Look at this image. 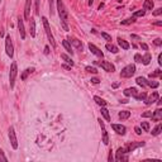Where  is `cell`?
<instances>
[{"instance_id": "1", "label": "cell", "mask_w": 162, "mask_h": 162, "mask_svg": "<svg viewBox=\"0 0 162 162\" xmlns=\"http://www.w3.org/2000/svg\"><path fill=\"white\" fill-rule=\"evenodd\" d=\"M57 10H58V15H60V19L62 22V27L65 31H69V27H67V22H69V13H67L66 8H65V4L62 0H57Z\"/></svg>"}, {"instance_id": "2", "label": "cell", "mask_w": 162, "mask_h": 162, "mask_svg": "<svg viewBox=\"0 0 162 162\" xmlns=\"http://www.w3.org/2000/svg\"><path fill=\"white\" fill-rule=\"evenodd\" d=\"M42 22H43V25H45V32L47 34V38H48L52 48H56V42H55L53 34H52V32H51V27H49V23H48V20H47L46 17H42Z\"/></svg>"}, {"instance_id": "3", "label": "cell", "mask_w": 162, "mask_h": 162, "mask_svg": "<svg viewBox=\"0 0 162 162\" xmlns=\"http://www.w3.org/2000/svg\"><path fill=\"white\" fill-rule=\"evenodd\" d=\"M18 75V66L17 62H13L10 65V72H9V84H10V89H14V84H15V79Z\"/></svg>"}, {"instance_id": "4", "label": "cell", "mask_w": 162, "mask_h": 162, "mask_svg": "<svg viewBox=\"0 0 162 162\" xmlns=\"http://www.w3.org/2000/svg\"><path fill=\"white\" fill-rule=\"evenodd\" d=\"M134 73H135V66L134 65H128V66H125L124 69L120 71V77L129 79V77H132Z\"/></svg>"}, {"instance_id": "5", "label": "cell", "mask_w": 162, "mask_h": 162, "mask_svg": "<svg viewBox=\"0 0 162 162\" xmlns=\"http://www.w3.org/2000/svg\"><path fill=\"white\" fill-rule=\"evenodd\" d=\"M5 52H7V55L10 58L14 56V47H13V42H11L10 36L5 37Z\"/></svg>"}, {"instance_id": "6", "label": "cell", "mask_w": 162, "mask_h": 162, "mask_svg": "<svg viewBox=\"0 0 162 162\" xmlns=\"http://www.w3.org/2000/svg\"><path fill=\"white\" fill-rule=\"evenodd\" d=\"M115 160L118 162L120 161H128V152L125 151L124 147H119L117 151V155H115Z\"/></svg>"}, {"instance_id": "7", "label": "cell", "mask_w": 162, "mask_h": 162, "mask_svg": "<svg viewBox=\"0 0 162 162\" xmlns=\"http://www.w3.org/2000/svg\"><path fill=\"white\" fill-rule=\"evenodd\" d=\"M9 139L11 143V147L14 149L18 148V141H17V135H15V131H14V127H10L9 128Z\"/></svg>"}, {"instance_id": "8", "label": "cell", "mask_w": 162, "mask_h": 162, "mask_svg": "<svg viewBox=\"0 0 162 162\" xmlns=\"http://www.w3.org/2000/svg\"><path fill=\"white\" fill-rule=\"evenodd\" d=\"M144 144H146L144 142H131V143L125 144L124 148H125V151L129 153V152H133L135 148H138V147H143Z\"/></svg>"}, {"instance_id": "9", "label": "cell", "mask_w": 162, "mask_h": 162, "mask_svg": "<svg viewBox=\"0 0 162 162\" xmlns=\"http://www.w3.org/2000/svg\"><path fill=\"white\" fill-rule=\"evenodd\" d=\"M158 99H160V95H158V93H157V91H153V93L148 96V98L144 99V103H146V105H151V104H153V103L157 101Z\"/></svg>"}, {"instance_id": "10", "label": "cell", "mask_w": 162, "mask_h": 162, "mask_svg": "<svg viewBox=\"0 0 162 162\" xmlns=\"http://www.w3.org/2000/svg\"><path fill=\"white\" fill-rule=\"evenodd\" d=\"M100 127H101V132H103V142H104V144H108L109 143V135H108V132L107 129H105V125H104V122H103L101 119L98 120Z\"/></svg>"}, {"instance_id": "11", "label": "cell", "mask_w": 162, "mask_h": 162, "mask_svg": "<svg viewBox=\"0 0 162 162\" xmlns=\"http://www.w3.org/2000/svg\"><path fill=\"white\" fill-rule=\"evenodd\" d=\"M99 65L101 66V69H104L105 71H108V72H114V71H115V67H114V65L110 63V62H107V61H101V62H100Z\"/></svg>"}, {"instance_id": "12", "label": "cell", "mask_w": 162, "mask_h": 162, "mask_svg": "<svg viewBox=\"0 0 162 162\" xmlns=\"http://www.w3.org/2000/svg\"><path fill=\"white\" fill-rule=\"evenodd\" d=\"M89 49L91 51V53H94L95 56H98V57H101V58L104 57V53H103L95 45H93V43H89Z\"/></svg>"}, {"instance_id": "13", "label": "cell", "mask_w": 162, "mask_h": 162, "mask_svg": "<svg viewBox=\"0 0 162 162\" xmlns=\"http://www.w3.org/2000/svg\"><path fill=\"white\" fill-rule=\"evenodd\" d=\"M111 128L114 129V132H117V133L120 134V135H124L125 131H127V128L122 124H111Z\"/></svg>"}, {"instance_id": "14", "label": "cell", "mask_w": 162, "mask_h": 162, "mask_svg": "<svg viewBox=\"0 0 162 162\" xmlns=\"http://www.w3.org/2000/svg\"><path fill=\"white\" fill-rule=\"evenodd\" d=\"M31 5H32V0H25V7H24V18L29 20L31 18Z\"/></svg>"}, {"instance_id": "15", "label": "cell", "mask_w": 162, "mask_h": 162, "mask_svg": "<svg viewBox=\"0 0 162 162\" xmlns=\"http://www.w3.org/2000/svg\"><path fill=\"white\" fill-rule=\"evenodd\" d=\"M152 120L153 122H160V120L162 119V110L160 108L158 109H156L155 111H152Z\"/></svg>"}, {"instance_id": "16", "label": "cell", "mask_w": 162, "mask_h": 162, "mask_svg": "<svg viewBox=\"0 0 162 162\" xmlns=\"http://www.w3.org/2000/svg\"><path fill=\"white\" fill-rule=\"evenodd\" d=\"M67 41L70 42V45H72L73 47H76L77 49L82 51V43H81V41H79V39H77V38H69Z\"/></svg>"}, {"instance_id": "17", "label": "cell", "mask_w": 162, "mask_h": 162, "mask_svg": "<svg viewBox=\"0 0 162 162\" xmlns=\"http://www.w3.org/2000/svg\"><path fill=\"white\" fill-rule=\"evenodd\" d=\"M18 28H19L20 38H22V39H24V38H25V31H24V23H23V19L22 18L18 19Z\"/></svg>"}, {"instance_id": "18", "label": "cell", "mask_w": 162, "mask_h": 162, "mask_svg": "<svg viewBox=\"0 0 162 162\" xmlns=\"http://www.w3.org/2000/svg\"><path fill=\"white\" fill-rule=\"evenodd\" d=\"M29 32L32 37H36V20L33 18H29Z\"/></svg>"}, {"instance_id": "19", "label": "cell", "mask_w": 162, "mask_h": 162, "mask_svg": "<svg viewBox=\"0 0 162 162\" xmlns=\"http://www.w3.org/2000/svg\"><path fill=\"white\" fill-rule=\"evenodd\" d=\"M137 94H138V91H137L135 87H128V89L124 90V95L125 96H133V98H134Z\"/></svg>"}, {"instance_id": "20", "label": "cell", "mask_w": 162, "mask_h": 162, "mask_svg": "<svg viewBox=\"0 0 162 162\" xmlns=\"http://www.w3.org/2000/svg\"><path fill=\"white\" fill-rule=\"evenodd\" d=\"M153 9V0H144L143 10H152Z\"/></svg>"}, {"instance_id": "21", "label": "cell", "mask_w": 162, "mask_h": 162, "mask_svg": "<svg viewBox=\"0 0 162 162\" xmlns=\"http://www.w3.org/2000/svg\"><path fill=\"white\" fill-rule=\"evenodd\" d=\"M101 115L105 118V120H107V122H110V114H109V110L105 107H101Z\"/></svg>"}, {"instance_id": "22", "label": "cell", "mask_w": 162, "mask_h": 162, "mask_svg": "<svg viewBox=\"0 0 162 162\" xmlns=\"http://www.w3.org/2000/svg\"><path fill=\"white\" fill-rule=\"evenodd\" d=\"M118 45H119L120 47H122L123 49H129V43L127 42V41H124V39H122V38H118Z\"/></svg>"}, {"instance_id": "23", "label": "cell", "mask_w": 162, "mask_h": 162, "mask_svg": "<svg viewBox=\"0 0 162 162\" xmlns=\"http://www.w3.org/2000/svg\"><path fill=\"white\" fill-rule=\"evenodd\" d=\"M119 118L122 120H124V119H128L129 117H131V111H128V110H122V111H119Z\"/></svg>"}, {"instance_id": "24", "label": "cell", "mask_w": 162, "mask_h": 162, "mask_svg": "<svg viewBox=\"0 0 162 162\" xmlns=\"http://www.w3.org/2000/svg\"><path fill=\"white\" fill-rule=\"evenodd\" d=\"M94 101H95L98 105H100V107H107V104H108L104 99L99 98V96H94Z\"/></svg>"}, {"instance_id": "25", "label": "cell", "mask_w": 162, "mask_h": 162, "mask_svg": "<svg viewBox=\"0 0 162 162\" xmlns=\"http://www.w3.org/2000/svg\"><path fill=\"white\" fill-rule=\"evenodd\" d=\"M151 60H152V56L149 55L148 52H147V53L142 57V63H143V65H146V66H147V65H149V62H151Z\"/></svg>"}, {"instance_id": "26", "label": "cell", "mask_w": 162, "mask_h": 162, "mask_svg": "<svg viewBox=\"0 0 162 162\" xmlns=\"http://www.w3.org/2000/svg\"><path fill=\"white\" fill-rule=\"evenodd\" d=\"M135 82H137L139 86H142V87H146L147 86V80L144 77H142V76H139V77L135 79Z\"/></svg>"}, {"instance_id": "27", "label": "cell", "mask_w": 162, "mask_h": 162, "mask_svg": "<svg viewBox=\"0 0 162 162\" xmlns=\"http://www.w3.org/2000/svg\"><path fill=\"white\" fill-rule=\"evenodd\" d=\"M61 58H62V60H63L66 63H69L71 67L73 66V61L71 60V57H69V56H67L66 53H61Z\"/></svg>"}, {"instance_id": "28", "label": "cell", "mask_w": 162, "mask_h": 162, "mask_svg": "<svg viewBox=\"0 0 162 162\" xmlns=\"http://www.w3.org/2000/svg\"><path fill=\"white\" fill-rule=\"evenodd\" d=\"M105 48H107L108 51H110L111 53H118V47L111 45V43H107V45H105Z\"/></svg>"}, {"instance_id": "29", "label": "cell", "mask_w": 162, "mask_h": 162, "mask_svg": "<svg viewBox=\"0 0 162 162\" xmlns=\"http://www.w3.org/2000/svg\"><path fill=\"white\" fill-rule=\"evenodd\" d=\"M32 72H34V69H33V67L25 69V70H24V72L22 73V80H25V79H27V76H28V75H31Z\"/></svg>"}, {"instance_id": "30", "label": "cell", "mask_w": 162, "mask_h": 162, "mask_svg": "<svg viewBox=\"0 0 162 162\" xmlns=\"http://www.w3.org/2000/svg\"><path fill=\"white\" fill-rule=\"evenodd\" d=\"M62 46L65 47V49H66L69 53H73V51H72V48H71V45H70V42L69 41H62Z\"/></svg>"}, {"instance_id": "31", "label": "cell", "mask_w": 162, "mask_h": 162, "mask_svg": "<svg viewBox=\"0 0 162 162\" xmlns=\"http://www.w3.org/2000/svg\"><path fill=\"white\" fill-rule=\"evenodd\" d=\"M161 131H162V125H161V124H158L157 127H155V128L152 129L151 133H152V135H158V134L161 133Z\"/></svg>"}, {"instance_id": "32", "label": "cell", "mask_w": 162, "mask_h": 162, "mask_svg": "<svg viewBox=\"0 0 162 162\" xmlns=\"http://www.w3.org/2000/svg\"><path fill=\"white\" fill-rule=\"evenodd\" d=\"M147 86L153 87V89H157V87L160 86V82H158V81H153V80H151V81H147Z\"/></svg>"}, {"instance_id": "33", "label": "cell", "mask_w": 162, "mask_h": 162, "mask_svg": "<svg viewBox=\"0 0 162 162\" xmlns=\"http://www.w3.org/2000/svg\"><path fill=\"white\" fill-rule=\"evenodd\" d=\"M161 75H162V71H161V70H156L155 72L149 73V79H155V77H161Z\"/></svg>"}, {"instance_id": "34", "label": "cell", "mask_w": 162, "mask_h": 162, "mask_svg": "<svg viewBox=\"0 0 162 162\" xmlns=\"http://www.w3.org/2000/svg\"><path fill=\"white\" fill-rule=\"evenodd\" d=\"M134 22H135V18H134V17H132V18H129V19L122 20V22H120V24L127 25V24H132V23H134Z\"/></svg>"}, {"instance_id": "35", "label": "cell", "mask_w": 162, "mask_h": 162, "mask_svg": "<svg viewBox=\"0 0 162 162\" xmlns=\"http://www.w3.org/2000/svg\"><path fill=\"white\" fill-rule=\"evenodd\" d=\"M134 98L137 99V100H144V99L147 98V94H146V93H144V91H143V93H139V94H137V95H135Z\"/></svg>"}, {"instance_id": "36", "label": "cell", "mask_w": 162, "mask_h": 162, "mask_svg": "<svg viewBox=\"0 0 162 162\" xmlns=\"http://www.w3.org/2000/svg\"><path fill=\"white\" fill-rule=\"evenodd\" d=\"M141 127H142V129L144 132H148L149 131V123L148 122H142L141 123Z\"/></svg>"}, {"instance_id": "37", "label": "cell", "mask_w": 162, "mask_h": 162, "mask_svg": "<svg viewBox=\"0 0 162 162\" xmlns=\"http://www.w3.org/2000/svg\"><path fill=\"white\" fill-rule=\"evenodd\" d=\"M144 14H146V10H138V11H134L133 17L134 18H137V17H143Z\"/></svg>"}, {"instance_id": "38", "label": "cell", "mask_w": 162, "mask_h": 162, "mask_svg": "<svg viewBox=\"0 0 162 162\" xmlns=\"http://www.w3.org/2000/svg\"><path fill=\"white\" fill-rule=\"evenodd\" d=\"M85 70H86L87 72H91V73H96V72H98V70H96L95 67H91V66H86V67H85Z\"/></svg>"}, {"instance_id": "39", "label": "cell", "mask_w": 162, "mask_h": 162, "mask_svg": "<svg viewBox=\"0 0 162 162\" xmlns=\"http://www.w3.org/2000/svg\"><path fill=\"white\" fill-rule=\"evenodd\" d=\"M7 161H8V158L5 157L4 151H3V149H0V162H7Z\"/></svg>"}, {"instance_id": "40", "label": "cell", "mask_w": 162, "mask_h": 162, "mask_svg": "<svg viewBox=\"0 0 162 162\" xmlns=\"http://www.w3.org/2000/svg\"><path fill=\"white\" fill-rule=\"evenodd\" d=\"M101 37H103V38H104V39H105V41H109V42H111V37H110V36H109V34H108V33H105V32H103V33H101Z\"/></svg>"}, {"instance_id": "41", "label": "cell", "mask_w": 162, "mask_h": 162, "mask_svg": "<svg viewBox=\"0 0 162 162\" xmlns=\"http://www.w3.org/2000/svg\"><path fill=\"white\" fill-rule=\"evenodd\" d=\"M134 61H135V62H142V56L138 55V53H135L134 55Z\"/></svg>"}, {"instance_id": "42", "label": "cell", "mask_w": 162, "mask_h": 162, "mask_svg": "<svg viewBox=\"0 0 162 162\" xmlns=\"http://www.w3.org/2000/svg\"><path fill=\"white\" fill-rule=\"evenodd\" d=\"M161 14H162V8H157V9L153 11V15H156V17H157V15H161Z\"/></svg>"}, {"instance_id": "43", "label": "cell", "mask_w": 162, "mask_h": 162, "mask_svg": "<svg viewBox=\"0 0 162 162\" xmlns=\"http://www.w3.org/2000/svg\"><path fill=\"white\" fill-rule=\"evenodd\" d=\"M153 43H155V46L160 47V46L162 45V41H161V38H156V39L153 41Z\"/></svg>"}, {"instance_id": "44", "label": "cell", "mask_w": 162, "mask_h": 162, "mask_svg": "<svg viewBox=\"0 0 162 162\" xmlns=\"http://www.w3.org/2000/svg\"><path fill=\"white\" fill-rule=\"evenodd\" d=\"M152 117V111H144L142 114V118H151Z\"/></svg>"}, {"instance_id": "45", "label": "cell", "mask_w": 162, "mask_h": 162, "mask_svg": "<svg viewBox=\"0 0 162 162\" xmlns=\"http://www.w3.org/2000/svg\"><path fill=\"white\" fill-rule=\"evenodd\" d=\"M36 1V14H39V0H34Z\"/></svg>"}, {"instance_id": "46", "label": "cell", "mask_w": 162, "mask_h": 162, "mask_svg": "<svg viewBox=\"0 0 162 162\" xmlns=\"http://www.w3.org/2000/svg\"><path fill=\"white\" fill-rule=\"evenodd\" d=\"M134 132H135V133H137L138 135H141V134H142V129H141L139 127H135V128H134Z\"/></svg>"}, {"instance_id": "47", "label": "cell", "mask_w": 162, "mask_h": 162, "mask_svg": "<svg viewBox=\"0 0 162 162\" xmlns=\"http://www.w3.org/2000/svg\"><path fill=\"white\" fill-rule=\"evenodd\" d=\"M131 38H132V39H135V41H141V37L135 36V34H131Z\"/></svg>"}, {"instance_id": "48", "label": "cell", "mask_w": 162, "mask_h": 162, "mask_svg": "<svg viewBox=\"0 0 162 162\" xmlns=\"http://www.w3.org/2000/svg\"><path fill=\"white\" fill-rule=\"evenodd\" d=\"M113 160H114V157H113V153H111V151H110V152H109V156H108V161H109V162H111Z\"/></svg>"}, {"instance_id": "49", "label": "cell", "mask_w": 162, "mask_h": 162, "mask_svg": "<svg viewBox=\"0 0 162 162\" xmlns=\"http://www.w3.org/2000/svg\"><path fill=\"white\" fill-rule=\"evenodd\" d=\"M91 82H93V84H99L100 80L98 77H93V79H91Z\"/></svg>"}, {"instance_id": "50", "label": "cell", "mask_w": 162, "mask_h": 162, "mask_svg": "<svg viewBox=\"0 0 162 162\" xmlns=\"http://www.w3.org/2000/svg\"><path fill=\"white\" fill-rule=\"evenodd\" d=\"M49 7H51V10L49 11H51V14H52L53 13V0H49Z\"/></svg>"}, {"instance_id": "51", "label": "cell", "mask_w": 162, "mask_h": 162, "mask_svg": "<svg viewBox=\"0 0 162 162\" xmlns=\"http://www.w3.org/2000/svg\"><path fill=\"white\" fill-rule=\"evenodd\" d=\"M141 47H142L144 51H148V46H147L146 43H141Z\"/></svg>"}, {"instance_id": "52", "label": "cell", "mask_w": 162, "mask_h": 162, "mask_svg": "<svg viewBox=\"0 0 162 162\" xmlns=\"http://www.w3.org/2000/svg\"><path fill=\"white\" fill-rule=\"evenodd\" d=\"M158 65H160V66H162V53L158 55Z\"/></svg>"}, {"instance_id": "53", "label": "cell", "mask_w": 162, "mask_h": 162, "mask_svg": "<svg viewBox=\"0 0 162 162\" xmlns=\"http://www.w3.org/2000/svg\"><path fill=\"white\" fill-rule=\"evenodd\" d=\"M49 53V46H46L45 47V55H48Z\"/></svg>"}, {"instance_id": "54", "label": "cell", "mask_w": 162, "mask_h": 162, "mask_svg": "<svg viewBox=\"0 0 162 162\" xmlns=\"http://www.w3.org/2000/svg\"><path fill=\"white\" fill-rule=\"evenodd\" d=\"M155 25H157V27H161V25H162V22H161V20H157V22H155Z\"/></svg>"}, {"instance_id": "55", "label": "cell", "mask_w": 162, "mask_h": 162, "mask_svg": "<svg viewBox=\"0 0 162 162\" xmlns=\"http://www.w3.org/2000/svg\"><path fill=\"white\" fill-rule=\"evenodd\" d=\"M111 86H113V89H117V87L119 86V82H114V84L111 85Z\"/></svg>"}, {"instance_id": "56", "label": "cell", "mask_w": 162, "mask_h": 162, "mask_svg": "<svg viewBox=\"0 0 162 162\" xmlns=\"http://www.w3.org/2000/svg\"><path fill=\"white\" fill-rule=\"evenodd\" d=\"M62 69H65V70H70V69H71V66H67V65H62Z\"/></svg>"}, {"instance_id": "57", "label": "cell", "mask_w": 162, "mask_h": 162, "mask_svg": "<svg viewBox=\"0 0 162 162\" xmlns=\"http://www.w3.org/2000/svg\"><path fill=\"white\" fill-rule=\"evenodd\" d=\"M103 7H104V4H103V3H101V4L99 5V10H101V8H103Z\"/></svg>"}, {"instance_id": "58", "label": "cell", "mask_w": 162, "mask_h": 162, "mask_svg": "<svg viewBox=\"0 0 162 162\" xmlns=\"http://www.w3.org/2000/svg\"><path fill=\"white\" fill-rule=\"evenodd\" d=\"M93 3H94V0H89V5H93Z\"/></svg>"}, {"instance_id": "59", "label": "cell", "mask_w": 162, "mask_h": 162, "mask_svg": "<svg viewBox=\"0 0 162 162\" xmlns=\"http://www.w3.org/2000/svg\"><path fill=\"white\" fill-rule=\"evenodd\" d=\"M117 1H118V3H122V0H117Z\"/></svg>"}, {"instance_id": "60", "label": "cell", "mask_w": 162, "mask_h": 162, "mask_svg": "<svg viewBox=\"0 0 162 162\" xmlns=\"http://www.w3.org/2000/svg\"><path fill=\"white\" fill-rule=\"evenodd\" d=\"M0 3H1V0H0Z\"/></svg>"}]
</instances>
